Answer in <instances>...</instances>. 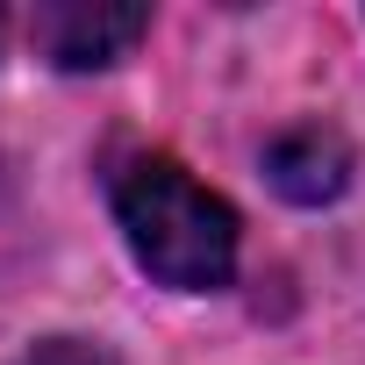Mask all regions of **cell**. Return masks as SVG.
Returning a JSON list of instances; mask_svg holds the SVG:
<instances>
[{"label":"cell","instance_id":"6da1fadb","mask_svg":"<svg viewBox=\"0 0 365 365\" xmlns=\"http://www.w3.org/2000/svg\"><path fill=\"white\" fill-rule=\"evenodd\" d=\"M115 222L136 265L179 294H208L237 272V208L165 150H136L115 172Z\"/></svg>","mask_w":365,"mask_h":365},{"label":"cell","instance_id":"7a4b0ae2","mask_svg":"<svg viewBox=\"0 0 365 365\" xmlns=\"http://www.w3.org/2000/svg\"><path fill=\"white\" fill-rule=\"evenodd\" d=\"M143 29H150V8H108V0H93V8H86V0L36 8V22H29L36 51L51 65H65V72H101V65L129 58Z\"/></svg>","mask_w":365,"mask_h":365},{"label":"cell","instance_id":"3957f363","mask_svg":"<svg viewBox=\"0 0 365 365\" xmlns=\"http://www.w3.org/2000/svg\"><path fill=\"white\" fill-rule=\"evenodd\" d=\"M265 179H272V194L294 201V208H322L351 187V143L322 122H301L287 136L265 143Z\"/></svg>","mask_w":365,"mask_h":365},{"label":"cell","instance_id":"277c9868","mask_svg":"<svg viewBox=\"0 0 365 365\" xmlns=\"http://www.w3.org/2000/svg\"><path fill=\"white\" fill-rule=\"evenodd\" d=\"M15 365H115V351H108V344H86V336H43V344H29Z\"/></svg>","mask_w":365,"mask_h":365}]
</instances>
